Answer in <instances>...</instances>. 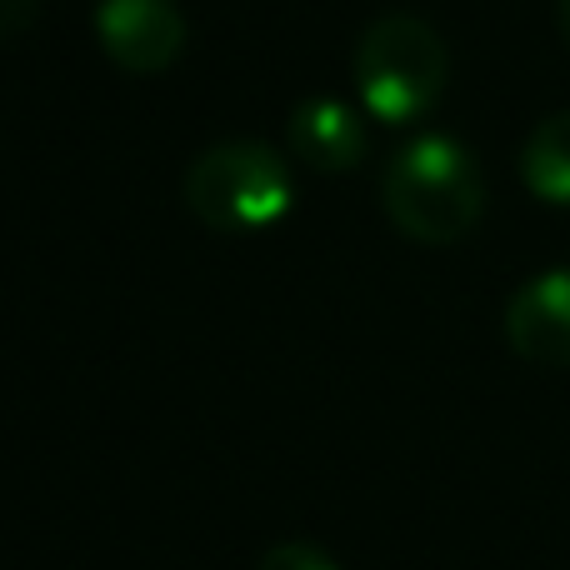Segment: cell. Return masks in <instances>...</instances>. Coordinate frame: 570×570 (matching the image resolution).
I'll return each instance as SVG.
<instances>
[{
  "label": "cell",
  "instance_id": "30bf717a",
  "mask_svg": "<svg viewBox=\"0 0 570 570\" xmlns=\"http://www.w3.org/2000/svg\"><path fill=\"white\" fill-rule=\"evenodd\" d=\"M561 30H566V40H570V0H561Z\"/></svg>",
  "mask_w": 570,
  "mask_h": 570
},
{
  "label": "cell",
  "instance_id": "9c48e42d",
  "mask_svg": "<svg viewBox=\"0 0 570 570\" xmlns=\"http://www.w3.org/2000/svg\"><path fill=\"white\" fill-rule=\"evenodd\" d=\"M36 6L40 0H0V40H16L36 20Z\"/></svg>",
  "mask_w": 570,
  "mask_h": 570
},
{
  "label": "cell",
  "instance_id": "6da1fadb",
  "mask_svg": "<svg viewBox=\"0 0 570 570\" xmlns=\"http://www.w3.org/2000/svg\"><path fill=\"white\" fill-rule=\"evenodd\" d=\"M385 216L421 246H455L485 210V180L475 156L451 136H421L391 160L381 180Z\"/></svg>",
  "mask_w": 570,
  "mask_h": 570
},
{
  "label": "cell",
  "instance_id": "ba28073f",
  "mask_svg": "<svg viewBox=\"0 0 570 570\" xmlns=\"http://www.w3.org/2000/svg\"><path fill=\"white\" fill-rule=\"evenodd\" d=\"M256 570H341V566H335L331 556H325L321 546H311V541H281V546H271V551L261 556Z\"/></svg>",
  "mask_w": 570,
  "mask_h": 570
},
{
  "label": "cell",
  "instance_id": "277c9868",
  "mask_svg": "<svg viewBox=\"0 0 570 570\" xmlns=\"http://www.w3.org/2000/svg\"><path fill=\"white\" fill-rule=\"evenodd\" d=\"M96 40L120 70L156 76L176 66L190 40L186 10L176 0H100L96 6Z\"/></svg>",
  "mask_w": 570,
  "mask_h": 570
},
{
  "label": "cell",
  "instance_id": "52a82bcc",
  "mask_svg": "<svg viewBox=\"0 0 570 570\" xmlns=\"http://www.w3.org/2000/svg\"><path fill=\"white\" fill-rule=\"evenodd\" d=\"M521 180L546 206H570V110H556L525 136Z\"/></svg>",
  "mask_w": 570,
  "mask_h": 570
},
{
  "label": "cell",
  "instance_id": "3957f363",
  "mask_svg": "<svg viewBox=\"0 0 570 570\" xmlns=\"http://www.w3.org/2000/svg\"><path fill=\"white\" fill-rule=\"evenodd\" d=\"M180 196L200 226L236 236L276 226L295 200V180L285 156L266 140H220L190 160Z\"/></svg>",
  "mask_w": 570,
  "mask_h": 570
},
{
  "label": "cell",
  "instance_id": "7a4b0ae2",
  "mask_svg": "<svg viewBox=\"0 0 570 570\" xmlns=\"http://www.w3.org/2000/svg\"><path fill=\"white\" fill-rule=\"evenodd\" d=\"M355 96L381 126H411L441 100L451 56L421 16H381L355 46Z\"/></svg>",
  "mask_w": 570,
  "mask_h": 570
},
{
  "label": "cell",
  "instance_id": "8992f818",
  "mask_svg": "<svg viewBox=\"0 0 570 570\" xmlns=\"http://www.w3.org/2000/svg\"><path fill=\"white\" fill-rule=\"evenodd\" d=\"M285 140H291V156L321 176H341V170L361 166L371 150L361 116L345 100H301L285 120Z\"/></svg>",
  "mask_w": 570,
  "mask_h": 570
},
{
  "label": "cell",
  "instance_id": "5b68a950",
  "mask_svg": "<svg viewBox=\"0 0 570 570\" xmlns=\"http://www.w3.org/2000/svg\"><path fill=\"white\" fill-rule=\"evenodd\" d=\"M505 341L525 365L566 371L570 365V271L525 281L505 305Z\"/></svg>",
  "mask_w": 570,
  "mask_h": 570
}]
</instances>
